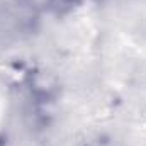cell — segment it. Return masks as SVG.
Returning a JSON list of instances; mask_svg holds the SVG:
<instances>
[{
	"instance_id": "1",
	"label": "cell",
	"mask_w": 146,
	"mask_h": 146,
	"mask_svg": "<svg viewBox=\"0 0 146 146\" xmlns=\"http://www.w3.org/2000/svg\"><path fill=\"white\" fill-rule=\"evenodd\" d=\"M82 0H48V9L58 15L61 14H68L75 7L80 5Z\"/></svg>"
}]
</instances>
